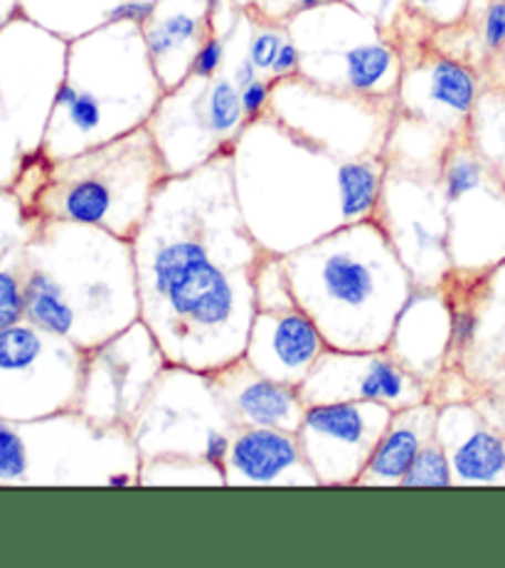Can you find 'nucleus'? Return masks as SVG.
Wrapping results in <instances>:
<instances>
[{
  "label": "nucleus",
  "instance_id": "09e8293b",
  "mask_svg": "<svg viewBox=\"0 0 505 568\" xmlns=\"http://www.w3.org/2000/svg\"><path fill=\"white\" fill-rule=\"evenodd\" d=\"M235 3H237V6H241V8H249L251 0H235Z\"/></svg>",
  "mask_w": 505,
  "mask_h": 568
},
{
  "label": "nucleus",
  "instance_id": "ea45409f",
  "mask_svg": "<svg viewBox=\"0 0 505 568\" xmlns=\"http://www.w3.org/2000/svg\"><path fill=\"white\" fill-rule=\"evenodd\" d=\"M408 8L412 13L430 20L434 28H446L464 18L468 0H408Z\"/></svg>",
  "mask_w": 505,
  "mask_h": 568
},
{
  "label": "nucleus",
  "instance_id": "a19ab883",
  "mask_svg": "<svg viewBox=\"0 0 505 568\" xmlns=\"http://www.w3.org/2000/svg\"><path fill=\"white\" fill-rule=\"evenodd\" d=\"M323 3H331V0H251L249 10L259 18L274 20V23H289L291 18Z\"/></svg>",
  "mask_w": 505,
  "mask_h": 568
},
{
  "label": "nucleus",
  "instance_id": "4c0bfd02",
  "mask_svg": "<svg viewBox=\"0 0 505 568\" xmlns=\"http://www.w3.org/2000/svg\"><path fill=\"white\" fill-rule=\"evenodd\" d=\"M23 146L16 134L13 124L0 106V189H13L20 169H23Z\"/></svg>",
  "mask_w": 505,
  "mask_h": 568
},
{
  "label": "nucleus",
  "instance_id": "de8ad7c7",
  "mask_svg": "<svg viewBox=\"0 0 505 568\" xmlns=\"http://www.w3.org/2000/svg\"><path fill=\"white\" fill-rule=\"evenodd\" d=\"M488 390H496L498 393V396H503L505 398V374L496 381V384H493Z\"/></svg>",
  "mask_w": 505,
  "mask_h": 568
},
{
  "label": "nucleus",
  "instance_id": "c85d7f7f",
  "mask_svg": "<svg viewBox=\"0 0 505 568\" xmlns=\"http://www.w3.org/2000/svg\"><path fill=\"white\" fill-rule=\"evenodd\" d=\"M239 36L241 42H245L247 58L255 64L261 78L277 84L299 74L301 54L287 23H274V20L259 18L249 8H245L239 23Z\"/></svg>",
  "mask_w": 505,
  "mask_h": 568
},
{
  "label": "nucleus",
  "instance_id": "f257e3e1",
  "mask_svg": "<svg viewBox=\"0 0 505 568\" xmlns=\"http://www.w3.org/2000/svg\"><path fill=\"white\" fill-rule=\"evenodd\" d=\"M131 245L141 322L171 366L213 374L245 356L267 250L241 217L233 154L163 181Z\"/></svg>",
  "mask_w": 505,
  "mask_h": 568
},
{
  "label": "nucleus",
  "instance_id": "6e6552de",
  "mask_svg": "<svg viewBox=\"0 0 505 568\" xmlns=\"http://www.w3.org/2000/svg\"><path fill=\"white\" fill-rule=\"evenodd\" d=\"M287 26L301 54L303 80L360 97L392 100L398 94L402 74L398 42L343 0L306 10Z\"/></svg>",
  "mask_w": 505,
  "mask_h": 568
},
{
  "label": "nucleus",
  "instance_id": "f704fd0d",
  "mask_svg": "<svg viewBox=\"0 0 505 568\" xmlns=\"http://www.w3.org/2000/svg\"><path fill=\"white\" fill-rule=\"evenodd\" d=\"M28 247V245H25ZM28 265L25 250H20L0 267V332L25 320L28 312Z\"/></svg>",
  "mask_w": 505,
  "mask_h": 568
},
{
  "label": "nucleus",
  "instance_id": "b1692460",
  "mask_svg": "<svg viewBox=\"0 0 505 568\" xmlns=\"http://www.w3.org/2000/svg\"><path fill=\"white\" fill-rule=\"evenodd\" d=\"M213 381L237 428H279L296 433L309 408L299 386L265 376L245 358L213 371Z\"/></svg>",
  "mask_w": 505,
  "mask_h": 568
},
{
  "label": "nucleus",
  "instance_id": "5701e85b",
  "mask_svg": "<svg viewBox=\"0 0 505 568\" xmlns=\"http://www.w3.org/2000/svg\"><path fill=\"white\" fill-rule=\"evenodd\" d=\"M225 483L227 487H318L299 435L279 428H235Z\"/></svg>",
  "mask_w": 505,
  "mask_h": 568
},
{
  "label": "nucleus",
  "instance_id": "bb28decb",
  "mask_svg": "<svg viewBox=\"0 0 505 568\" xmlns=\"http://www.w3.org/2000/svg\"><path fill=\"white\" fill-rule=\"evenodd\" d=\"M476 307V338L461 371L478 390H488L505 374V260L491 270L471 272Z\"/></svg>",
  "mask_w": 505,
  "mask_h": 568
},
{
  "label": "nucleus",
  "instance_id": "49530a36",
  "mask_svg": "<svg viewBox=\"0 0 505 568\" xmlns=\"http://www.w3.org/2000/svg\"><path fill=\"white\" fill-rule=\"evenodd\" d=\"M18 6H20V0H0V28L10 23V20L20 13Z\"/></svg>",
  "mask_w": 505,
  "mask_h": 568
},
{
  "label": "nucleus",
  "instance_id": "0eeeda50",
  "mask_svg": "<svg viewBox=\"0 0 505 568\" xmlns=\"http://www.w3.org/2000/svg\"><path fill=\"white\" fill-rule=\"evenodd\" d=\"M0 487H141L131 433L80 410L0 418Z\"/></svg>",
  "mask_w": 505,
  "mask_h": 568
},
{
  "label": "nucleus",
  "instance_id": "a211bd4d",
  "mask_svg": "<svg viewBox=\"0 0 505 568\" xmlns=\"http://www.w3.org/2000/svg\"><path fill=\"white\" fill-rule=\"evenodd\" d=\"M392 413L372 400L313 403L306 408L296 435L318 487H355Z\"/></svg>",
  "mask_w": 505,
  "mask_h": 568
},
{
  "label": "nucleus",
  "instance_id": "6ab92c4d",
  "mask_svg": "<svg viewBox=\"0 0 505 568\" xmlns=\"http://www.w3.org/2000/svg\"><path fill=\"white\" fill-rule=\"evenodd\" d=\"M306 406L313 403L372 400L392 410L414 406L432 396L424 381L410 374L388 348L343 352L328 346L299 386Z\"/></svg>",
  "mask_w": 505,
  "mask_h": 568
},
{
  "label": "nucleus",
  "instance_id": "a18cd8bd",
  "mask_svg": "<svg viewBox=\"0 0 505 568\" xmlns=\"http://www.w3.org/2000/svg\"><path fill=\"white\" fill-rule=\"evenodd\" d=\"M156 6V0H121L118 20H131V23H144L148 13Z\"/></svg>",
  "mask_w": 505,
  "mask_h": 568
},
{
  "label": "nucleus",
  "instance_id": "cd10ccee",
  "mask_svg": "<svg viewBox=\"0 0 505 568\" xmlns=\"http://www.w3.org/2000/svg\"><path fill=\"white\" fill-rule=\"evenodd\" d=\"M436 420L439 403L432 398L394 410L355 487H400L414 457L436 435Z\"/></svg>",
  "mask_w": 505,
  "mask_h": 568
},
{
  "label": "nucleus",
  "instance_id": "412c9836",
  "mask_svg": "<svg viewBox=\"0 0 505 568\" xmlns=\"http://www.w3.org/2000/svg\"><path fill=\"white\" fill-rule=\"evenodd\" d=\"M436 438L452 463L454 487L505 485V440L474 400L439 406Z\"/></svg>",
  "mask_w": 505,
  "mask_h": 568
},
{
  "label": "nucleus",
  "instance_id": "f8f14e48",
  "mask_svg": "<svg viewBox=\"0 0 505 568\" xmlns=\"http://www.w3.org/2000/svg\"><path fill=\"white\" fill-rule=\"evenodd\" d=\"M86 352L23 320L0 332V418L35 420L76 410Z\"/></svg>",
  "mask_w": 505,
  "mask_h": 568
},
{
  "label": "nucleus",
  "instance_id": "aec40b11",
  "mask_svg": "<svg viewBox=\"0 0 505 568\" xmlns=\"http://www.w3.org/2000/svg\"><path fill=\"white\" fill-rule=\"evenodd\" d=\"M328 342L301 307L257 312L251 322L245 362L281 384L301 386Z\"/></svg>",
  "mask_w": 505,
  "mask_h": 568
},
{
  "label": "nucleus",
  "instance_id": "58836bf2",
  "mask_svg": "<svg viewBox=\"0 0 505 568\" xmlns=\"http://www.w3.org/2000/svg\"><path fill=\"white\" fill-rule=\"evenodd\" d=\"M233 36H219V32H207L200 52L195 54V62L190 68L193 78H215V74L223 72L225 58H227V42ZM188 74V78H190Z\"/></svg>",
  "mask_w": 505,
  "mask_h": 568
},
{
  "label": "nucleus",
  "instance_id": "f03ea898",
  "mask_svg": "<svg viewBox=\"0 0 505 568\" xmlns=\"http://www.w3.org/2000/svg\"><path fill=\"white\" fill-rule=\"evenodd\" d=\"M233 176L249 233L287 257L375 215L385 159H338L265 114L237 139Z\"/></svg>",
  "mask_w": 505,
  "mask_h": 568
},
{
  "label": "nucleus",
  "instance_id": "2f4dec72",
  "mask_svg": "<svg viewBox=\"0 0 505 568\" xmlns=\"http://www.w3.org/2000/svg\"><path fill=\"white\" fill-rule=\"evenodd\" d=\"M466 141L505 183V87H483L471 109Z\"/></svg>",
  "mask_w": 505,
  "mask_h": 568
},
{
  "label": "nucleus",
  "instance_id": "423d86ee",
  "mask_svg": "<svg viewBox=\"0 0 505 568\" xmlns=\"http://www.w3.org/2000/svg\"><path fill=\"white\" fill-rule=\"evenodd\" d=\"M166 179L156 141L141 126L68 159L25 156L13 191L38 223H80L134 240Z\"/></svg>",
  "mask_w": 505,
  "mask_h": 568
},
{
  "label": "nucleus",
  "instance_id": "7ed1b4c3",
  "mask_svg": "<svg viewBox=\"0 0 505 568\" xmlns=\"http://www.w3.org/2000/svg\"><path fill=\"white\" fill-rule=\"evenodd\" d=\"M25 265V320L84 352L141 320L131 240L92 225L40 221Z\"/></svg>",
  "mask_w": 505,
  "mask_h": 568
},
{
  "label": "nucleus",
  "instance_id": "e433bc0d",
  "mask_svg": "<svg viewBox=\"0 0 505 568\" xmlns=\"http://www.w3.org/2000/svg\"><path fill=\"white\" fill-rule=\"evenodd\" d=\"M400 487H454L452 463H449V455L436 435L414 457Z\"/></svg>",
  "mask_w": 505,
  "mask_h": 568
},
{
  "label": "nucleus",
  "instance_id": "2eb2a0df",
  "mask_svg": "<svg viewBox=\"0 0 505 568\" xmlns=\"http://www.w3.org/2000/svg\"><path fill=\"white\" fill-rule=\"evenodd\" d=\"M434 26L408 8L392 28L402 58V74L398 84V112L422 119L449 136H466V124L481 94L478 74L446 58L432 45Z\"/></svg>",
  "mask_w": 505,
  "mask_h": 568
},
{
  "label": "nucleus",
  "instance_id": "393cba45",
  "mask_svg": "<svg viewBox=\"0 0 505 568\" xmlns=\"http://www.w3.org/2000/svg\"><path fill=\"white\" fill-rule=\"evenodd\" d=\"M141 32L158 80L173 90L190 74L210 32V0H156Z\"/></svg>",
  "mask_w": 505,
  "mask_h": 568
},
{
  "label": "nucleus",
  "instance_id": "4be33fe9",
  "mask_svg": "<svg viewBox=\"0 0 505 568\" xmlns=\"http://www.w3.org/2000/svg\"><path fill=\"white\" fill-rule=\"evenodd\" d=\"M388 352L430 388L436 384L452 352V307L442 287H414L392 326Z\"/></svg>",
  "mask_w": 505,
  "mask_h": 568
},
{
  "label": "nucleus",
  "instance_id": "dca6fc26",
  "mask_svg": "<svg viewBox=\"0 0 505 568\" xmlns=\"http://www.w3.org/2000/svg\"><path fill=\"white\" fill-rule=\"evenodd\" d=\"M454 270H491L505 260V183L471 149L466 136L442 163Z\"/></svg>",
  "mask_w": 505,
  "mask_h": 568
},
{
  "label": "nucleus",
  "instance_id": "473e14b6",
  "mask_svg": "<svg viewBox=\"0 0 505 568\" xmlns=\"http://www.w3.org/2000/svg\"><path fill=\"white\" fill-rule=\"evenodd\" d=\"M141 487H227L225 473L195 457H153L141 463Z\"/></svg>",
  "mask_w": 505,
  "mask_h": 568
},
{
  "label": "nucleus",
  "instance_id": "1a4fd4ad",
  "mask_svg": "<svg viewBox=\"0 0 505 568\" xmlns=\"http://www.w3.org/2000/svg\"><path fill=\"white\" fill-rule=\"evenodd\" d=\"M235 428L213 374L168 366L128 433L141 463L153 457H195L225 473Z\"/></svg>",
  "mask_w": 505,
  "mask_h": 568
},
{
  "label": "nucleus",
  "instance_id": "9d476101",
  "mask_svg": "<svg viewBox=\"0 0 505 568\" xmlns=\"http://www.w3.org/2000/svg\"><path fill=\"white\" fill-rule=\"evenodd\" d=\"M148 131L166 163L168 176H181L217 156L233 154L237 139L247 126L239 87L229 74L215 78H185L166 90Z\"/></svg>",
  "mask_w": 505,
  "mask_h": 568
},
{
  "label": "nucleus",
  "instance_id": "f3484780",
  "mask_svg": "<svg viewBox=\"0 0 505 568\" xmlns=\"http://www.w3.org/2000/svg\"><path fill=\"white\" fill-rule=\"evenodd\" d=\"M171 364L144 322L86 352L76 410L86 418L128 430Z\"/></svg>",
  "mask_w": 505,
  "mask_h": 568
},
{
  "label": "nucleus",
  "instance_id": "c756f323",
  "mask_svg": "<svg viewBox=\"0 0 505 568\" xmlns=\"http://www.w3.org/2000/svg\"><path fill=\"white\" fill-rule=\"evenodd\" d=\"M18 10L54 36L74 40L118 20L121 0H20Z\"/></svg>",
  "mask_w": 505,
  "mask_h": 568
},
{
  "label": "nucleus",
  "instance_id": "79ce46f5",
  "mask_svg": "<svg viewBox=\"0 0 505 568\" xmlns=\"http://www.w3.org/2000/svg\"><path fill=\"white\" fill-rule=\"evenodd\" d=\"M343 3L355 8L358 13L368 16L370 20H375L388 32H392L398 20L404 16V10H408V0H343Z\"/></svg>",
  "mask_w": 505,
  "mask_h": 568
},
{
  "label": "nucleus",
  "instance_id": "20e7f679",
  "mask_svg": "<svg viewBox=\"0 0 505 568\" xmlns=\"http://www.w3.org/2000/svg\"><path fill=\"white\" fill-rule=\"evenodd\" d=\"M293 297L331 348H388L414 280L375 217L338 227L284 257Z\"/></svg>",
  "mask_w": 505,
  "mask_h": 568
},
{
  "label": "nucleus",
  "instance_id": "7c9ffc66",
  "mask_svg": "<svg viewBox=\"0 0 505 568\" xmlns=\"http://www.w3.org/2000/svg\"><path fill=\"white\" fill-rule=\"evenodd\" d=\"M454 141L456 139L449 136L446 131L398 112L388 136L385 163L420 171H442L446 151Z\"/></svg>",
  "mask_w": 505,
  "mask_h": 568
},
{
  "label": "nucleus",
  "instance_id": "9b49d317",
  "mask_svg": "<svg viewBox=\"0 0 505 568\" xmlns=\"http://www.w3.org/2000/svg\"><path fill=\"white\" fill-rule=\"evenodd\" d=\"M267 114L338 159H385L398 100L326 90L296 74L274 84Z\"/></svg>",
  "mask_w": 505,
  "mask_h": 568
},
{
  "label": "nucleus",
  "instance_id": "39448f33",
  "mask_svg": "<svg viewBox=\"0 0 505 568\" xmlns=\"http://www.w3.org/2000/svg\"><path fill=\"white\" fill-rule=\"evenodd\" d=\"M163 94L138 23L112 20L74 38L40 154L68 159L146 126Z\"/></svg>",
  "mask_w": 505,
  "mask_h": 568
},
{
  "label": "nucleus",
  "instance_id": "c9c22d12",
  "mask_svg": "<svg viewBox=\"0 0 505 568\" xmlns=\"http://www.w3.org/2000/svg\"><path fill=\"white\" fill-rule=\"evenodd\" d=\"M255 294H257V312H271V310H289L299 307L293 297L291 280L287 272V262L279 255H265L257 270L255 280Z\"/></svg>",
  "mask_w": 505,
  "mask_h": 568
},
{
  "label": "nucleus",
  "instance_id": "72a5a7b5",
  "mask_svg": "<svg viewBox=\"0 0 505 568\" xmlns=\"http://www.w3.org/2000/svg\"><path fill=\"white\" fill-rule=\"evenodd\" d=\"M38 221L20 203L13 189H0V267L32 240Z\"/></svg>",
  "mask_w": 505,
  "mask_h": 568
},
{
  "label": "nucleus",
  "instance_id": "37998d69",
  "mask_svg": "<svg viewBox=\"0 0 505 568\" xmlns=\"http://www.w3.org/2000/svg\"><path fill=\"white\" fill-rule=\"evenodd\" d=\"M271 90H274V82H269L267 78H259L255 82H249L247 87H241L239 97H241V109H245L247 124L257 122V119H261L269 112Z\"/></svg>",
  "mask_w": 505,
  "mask_h": 568
},
{
  "label": "nucleus",
  "instance_id": "4468645a",
  "mask_svg": "<svg viewBox=\"0 0 505 568\" xmlns=\"http://www.w3.org/2000/svg\"><path fill=\"white\" fill-rule=\"evenodd\" d=\"M70 40L16 16L0 28V106L13 124L23 154H38L54 100L68 72Z\"/></svg>",
  "mask_w": 505,
  "mask_h": 568
},
{
  "label": "nucleus",
  "instance_id": "a878e982",
  "mask_svg": "<svg viewBox=\"0 0 505 568\" xmlns=\"http://www.w3.org/2000/svg\"><path fill=\"white\" fill-rule=\"evenodd\" d=\"M432 45L474 70L481 87H505V0H468L464 18L432 30Z\"/></svg>",
  "mask_w": 505,
  "mask_h": 568
},
{
  "label": "nucleus",
  "instance_id": "ddd939ff",
  "mask_svg": "<svg viewBox=\"0 0 505 568\" xmlns=\"http://www.w3.org/2000/svg\"><path fill=\"white\" fill-rule=\"evenodd\" d=\"M372 217L385 231L416 287H442L454 272L442 171L385 163V181Z\"/></svg>",
  "mask_w": 505,
  "mask_h": 568
},
{
  "label": "nucleus",
  "instance_id": "c03bdc74",
  "mask_svg": "<svg viewBox=\"0 0 505 568\" xmlns=\"http://www.w3.org/2000/svg\"><path fill=\"white\" fill-rule=\"evenodd\" d=\"M474 403L481 408V413L486 415L493 425H496L505 440V398L498 396L496 390H481L474 398Z\"/></svg>",
  "mask_w": 505,
  "mask_h": 568
}]
</instances>
